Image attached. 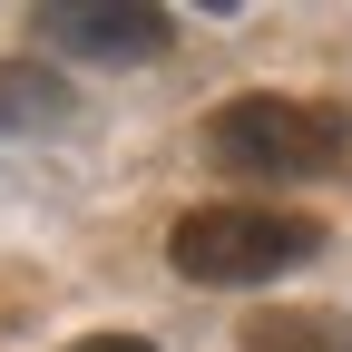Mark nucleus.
<instances>
[{"instance_id":"nucleus-5","label":"nucleus","mask_w":352,"mask_h":352,"mask_svg":"<svg viewBox=\"0 0 352 352\" xmlns=\"http://www.w3.org/2000/svg\"><path fill=\"white\" fill-rule=\"evenodd\" d=\"M69 118V88L39 69V59H0V138H30V127H59Z\"/></svg>"},{"instance_id":"nucleus-6","label":"nucleus","mask_w":352,"mask_h":352,"mask_svg":"<svg viewBox=\"0 0 352 352\" xmlns=\"http://www.w3.org/2000/svg\"><path fill=\"white\" fill-rule=\"evenodd\" d=\"M78 352H157V342H138V333H88Z\"/></svg>"},{"instance_id":"nucleus-4","label":"nucleus","mask_w":352,"mask_h":352,"mask_svg":"<svg viewBox=\"0 0 352 352\" xmlns=\"http://www.w3.org/2000/svg\"><path fill=\"white\" fill-rule=\"evenodd\" d=\"M235 342H245V352H352V314H333V303H294V314H254Z\"/></svg>"},{"instance_id":"nucleus-2","label":"nucleus","mask_w":352,"mask_h":352,"mask_svg":"<svg viewBox=\"0 0 352 352\" xmlns=\"http://www.w3.org/2000/svg\"><path fill=\"white\" fill-rule=\"evenodd\" d=\"M314 245H323V226L294 206H196V215H176L166 264L186 284H264L284 264H303Z\"/></svg>"},{"instance_id":"nucleus-1","label":"nucleus","mask_w":352,"mask_h":352,"mask_svg":"<svg viewBox=\"0 0 352 352\" xmlns=\"http://www.w3.org/2000/svg\"><path fill=\"white\" fill-rule=\"evenodd\" d=\"M206 157L226 176H254V186H274V176H323L352 157V108L333 98H284V88H245L206 118Z\"/></svg>"},{"instance_id":"nucleus-3","label":"nucleus","mask_w":352,"mask_h":352,"mask_svg":"<svg viewBox=\"0 0 352 352\" xmlns=\"http://www.w3.org/2000/svg\"><path fill=\"white\" fill-rule=\"evenodd\" d=\"M50 50H78V59H157L176 20L147 10V0H50V10L30 20Z\"/></svg>"}]
</instances>
